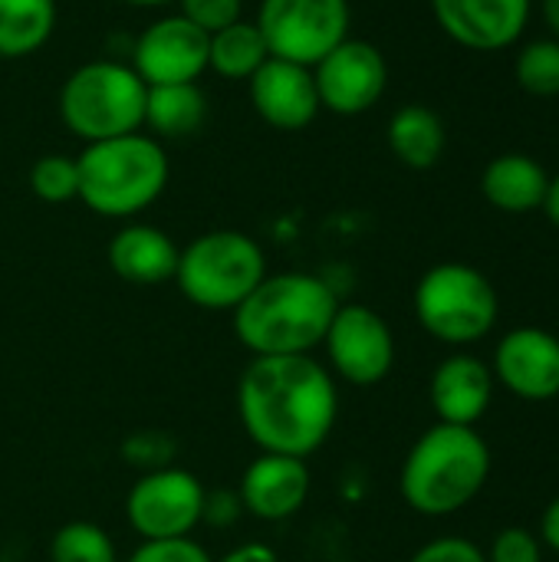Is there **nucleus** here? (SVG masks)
I'll list each match as a JSON object with an SVG mask.
<instances>
[{
  "label": "nucleus",
  "mask_w": 559,
  "mask_h": 562,
  "mask_svg": "<svg viewBox=\"0 0 559 562\" xmlns=\"http://www.w3.org/2000/svg\"><path fill=\"white\" fill-rule=\"evenodd\" d=\"M30 188L46 204H66L79 194V168L76 158L43 155L30 168Z\"/></svg>",
  "instance_id": "obj_26"
},
{
  "label": "nucleus",
  "mask_w": 559,
  "mask_h": 562,
  "mask_svg": "<svg viewBox=\"0 0 559 562\" xmlns=\"http://www.w3.org/2000/svg\"><path fill=\"white\" fill-rule=\"evenodd\" d=\"M323 349L336 379L356 389H372L385 382L395 366L392 326L372 306L362 303H339L326 329Z\"/></svg>",
  "instance_id": "obj_10"
},
{
  "label": "nucleus",
  "mask_w": 559,
  "mask_h": 562,
  "mask_svg": "<svg viewBox=\"0 0 559 562\" xmlns=\"http://www.w3.org/2000/svg\"><path fill=\"white\" fill-rule=\"evenodd\" d=\"M175 240L152 224H128L109 240V267L119 280L135 286H158L175 280L178 270Z\"/></svg>",
  "instance_id": "obj_18"
},
{
  "label": "nucleus",
  "mask_w": 559,
  "mask_h": 562,
  "mask_svg": "<svg viewBox=\"0 0 559 562\" xmlns=\"http://www.w3.org/2000/svg\"><path fill=\"white\" fill-rule=\"evenodd\" d=\"M432 10L455 43L478 53L507 49L530 20V0H432Z\"/></svg>",
  "instance_id": "obj_14"
},
{
  "label": "nucleus",
  "mask_w": 559,
  "mask_h": 562,
  "mask_svg": "<svg viewBox=\"0 0 559 562\" xmlns=\"http://www.w3.org/2000/svg\"><path fill=\"white\" fill-rule=\"evenodd\" d=\"M175 451H178L175 438L165 435V431H152V428H148V431H135V435H128V438L122 441V458H125V464L138 468L142 474L171 468Z\"/></svg>",
  "instance_id": "obj_27"
},
{
  "label": "nucleus",
  "mask_w": 559,
  "mask_h": 562,
  "mask_svg": "<svg viewBox=\"0 0 559 562\" xmlns=\"http://www.w3.org/2000/svg\"><path fill=\"white\" fill-rule=\"evenodd\" d=\"M208 115L204 92L194 82H175V86H148L145 95V125L165 138H181L201 128Z\"/></svg>",
  "instance_id": "obj_22"
},
{
  "label": "nucleus",
  "mask_w": 559,
  "mask_h": 562,
  "mask_svg": "<svg viewBox=\"0 0 559 562\" xmlns=\"http://www.w3.org/2000/svg\"><path fill=\"white\" fill-rule=\"evenodd\" d=\"M267 59H270V49L257 23L237 20L208 36V66L221 79H231V82L250 79Z\"/></svg>",
  "instance_id": "obj_21"
},
{
  "label": "nucleus",
  "mask_w": 559,
  "mask_h": 562,
  "mask_svg": "<svg viewBox=\"0 0 559 562\" xmlns=\"http://www.w3.org/2000/svg\"><path fill=\"white\" fill-rule=\"evenodd\" d=\"M491 477V448L478 428L432 425L405 454L399 471L402 501L422 517L465 510Z\"/></svg>",
  "instance_id": "obj_3"
},
{
  "label": "nucleus",
  "mask_w": 559,
  "mask_h": 562,
  "mask_svg": "<svg viewBox=\"0 0 559 562\" xmlns=\"http://www.w3.org/2000/svg\"><path fill=\"white\" fill-rule=\"evenodd\" d=\"M247 82L257 115L280 132H300L320 112V92L310 66L270 56Z\"/></svg>",
  "instance_id": "obj_15"
},
{
  "label": "nucleus",
  "mask_w": 559,
  "mask_h": 562,
  "mask_svg": "<svg viewBox=\"0 0 559 562\" xmlns=\"http://www.w3.org/2000/svg\"><path fill=\"white\" fill-rule=\"evenodd\" d=\"M544 211H547L550 224L559 227V175H550V188H547V198H544Z\"/></svg>",
  "instance_id": "obj_35"
},
{
  "label": "nucleus",
  "mask_w": 559,
  "mask_h": 562,
  "mask_svg": "<svg viewBox=\"0 0 559 562\" xmlns=\"http://www.w3.org/2000/svg\"><path fill=\"white\" fill-rule=\"evenodd\" d=\"M82 204L99 217H135L152 207L168 184V158L148 135H119L92 142L79 158Z\"/></svg>",
  "instance_id": "obj_4"
},
{
  "label": "nucleus",
  "mask_w": 559,
  "mask_h": 562,
  "mask_svg": "<svg viewBox=\"0 0 559 562\" xmlns=\"http://www.w3.org/2000/svg\"><path fill=\"white\" fill-rule=\"evenodd\" d=\"M128 7H161V3H171V0H122Z\"/></svg>",
  "instance_id": "obj_37"
},
{
  "label": "nucleus",
  "mask_w": 559,
  "mask_h": 562,
  "mask_svg": "<svg viewBox=\"0 0 559 562\" xmlns=\"http://www.w3.org/2000/svg\"><path fill=\"white\" fill-rule=\"evenodd\" d=\"M181 16L211 36L241 20V0H181Z\"/></svg>",
  "instance_id": "obj_30"
},
{
  "label": "nucleus",
  "mask_w": 559,
  "mask_h": 562,
  "mask_svg": "<svg viewBox=\"0 0 559 562\" xmlns=\"http://www.w3.org/2000/svg\"><path fill=\"white\" fill-rule=\"evenodd\" d=\"M494 382L524 402L559 398V339L540 326H517L501 336L491 362Z\"/></svg>",
  "instance_id": "obj_12"
},
{
  "label": "nucleus",
  "mask_w": 559,
  "mask_h": 562,
  "mask_svg": "<svg viewBox=\"0 0 559 562\" xmlns=\"http://www.w3.org/2000/svg\"><path fill=\"white\" fill-rule=\"evenodd\" d=\"M241 504L244 514L264 524L290 520L303 510L310 497V468L300 458L287 454H260L247 464L241 477Z\"/></svg>",
  "instance_id": "obj_16"
},
{
  "label": "nucleus",
  "mask_w": 559,
  "mask_h": 562,
  "mask_svg": "<svg viewBox=\"0 0 559 562\" xmlns=\"http://www.w3.org/2000/svg\"><path fill=\"white\" fill-rule=\"evenodd\" d=\"M125 562H214L211 553L191 540V537H178V540H142L132 557Z\"/></svg>",
  "instance_id": "obj_29"
},
{
  "label": "nucleus",
  "mask_w": 559,
  "mask_h": 562,
  "mask_svg": "<svg viewBox=\"0 0 559 562\" xmlns=\"http://www.w3.org/2000/svg\"><path fill=\"white\" fill-rule=\"evenodd\" d=\"M270 56L316 66L349 33L346 0H264L254 20Z\"/></svg>",
  "instance_id": "obj_8"
},
{
  "label": "nucleus",
  "mask_w": 559,
  "mask_h": 562,
  "mask_svg": "<svg viewBox=\"0 0 559 562\" xmlns=\"http://www.w3.org/2000/svg\"><path fill=\"white\" fill-rule=\"evenodd\" d=\"M339 310L333 286L313 273H267L234 310V336L257 356H313Z\"/></svg>",
  "instance_id": "obj_2"
},
{
  "label": "nucleus",
  "mask_w": 559,
  "mask_h": 562,
  "mask_svg": "<svg viewBox=\"0 0 559 562\" xmlns=\"http://www.w3.org/2000/svg\"><path fill=\"white\" fill-rule=\"evenodd\" d=\"M418 326L445 346H474L491 336L501 316L494 283L471 263H435L422 273L415 296Z\"/></svg>",
  "instance_id": "obj_5"
},
{
  "label": "nucleus",
  "mask_w": 559,
  "mask_h": 562,
  "mask_svg": "<svg viewBox=\"0 0 559 562\" xmlns=\"http://www.w3.org/2000/svg\"><path fill=\"white\" fill-rule=\"evenodd\" d=\"M267 277L260 244L241 231H211L178 254L175 283L181 296L211 313H234Z\"/></svg>",
  "instance_id": "obj_6"
},
{
  "label": "nucleus",
  "mask_w": 559,
  "mask_h": 562,
  "mask_svg": "<svg viewBox=\"0 0 559 562\" xmlns=\"http://www.w3.org/2000/svg\"><path fill=\"white\" fill-rule=\"evenodd\" d=\"M550 188V171L524 151H504L488 161L481 175V194L491 207L504 214H530L544 207Z\"/></svg>",
  "instance_id": "obj_19"
},
{
  "label": "nucleus",
  "mask_w": 559,
  "mask_h": 562,
  "mask_svg": "<svg viewBox=\"0 0 559 562\" xmlns=\"http://www.w3.org/2000/svg\"><path fill=\"white\" fill-rule=\"evenodd\" d=\"M514 76L524 92L550 99L559 95V40H534L517 53Z\"/></svg>",
  "instance_id": "obj_25"
},
{
  "label": "nucleus",
  "mask_w": 559,
  "mask_h": 562,
  "mask_svg": "<svg viewBox=\"0 0 559 562\" xmlns=\"http://www.w3.org/2000/svg\"><path fill=\"white\" fill-rule=\"evenodd\" d=\"M56 26V0H0V59L36 53Z\"/></svg>",
  "instance_id": "obj_23"
},
{
  "label": "nucleus",
  "mask_w": 559,
  "mask_h": 562,
  "mask_svg": "<svg viewBox=\"0 0 559 562\" xmlns=\"http://www.w3.org/2000/svg\"><path fill=\"white\" fill-rule=\"evenodd\" d=\"M409 562H488L484 550L465 537H438L412 553Z\"/></svg>",
  "instance_id": "obj_31"
},
{
  "label": "nucleus",
  "mask_w": 559,
  "mask_h": 562,
  "mask_svg": "<svg viewBox=\"0 0 559 562\" xmlns=\"http://www.w3.org/2000/svg\"><path fill=\"white\" fill-rule=\"evenodd\" d=\"M540 543L547 547V550H554L559 553V497H554L550 504H547V510H544V517H540Z\"/></svg>",
  "instance_id": "obj_34"
},
{
  "label": "nucleus",
  "mask_w": 559,
  "mask_h": 562,
  "mask_svg": "<svg viewBox=\"0 0 559 562\" xmlns=\"http://www.w3.org/2000/svg\"><path fill=\"white\" fill-rule=\"evenodd\" d=\"M208 69V33L185 16L152 23L135 43V72L145 86L198 82Z\"/></svg>",
  "instance_id": "obj_13"
},
{
  "label": "nucleus",
  "mask_w": 559,
  "mask_h": 562,
  "mask_svg": "<svg viewBox=\"0 0 559 562\" xmlns=\"http://www.w3.org/2000/svg\"><path fill=\"white\" fill-rule=\"evenodd\" d=\"M145 95L148 86L135 69L119 63H86L66 79L59 112L66 128L92 145L138 132V125H145Z\"/></svg>",
  "instance_id": "obj_7"
},
{
  "label": "nucleus",
  "mask_w": 559,
  "mask_h": 562,
  "mask_svg": "<svg viewBox=\"0 0 559 562\" xmlns=\"http://www.w3.org/2000/svg\"><path fill=\"white\" fill-rule=\"evenodd\" d=\"M49 562H119L112 537L89 520L59 527L49 540Z\"/></svg>",
  "instance_id": "obj_24"
},
{
  "label": "nucleus",
  "mask_w": 559,
  "mask_h": 562,
  "mask_svg": "<svg viewBox=\"0 0 559 562\" xmlns=\"http://www.w3.org/2000/svg\"><path fill=\"white\" fill-rule=\"evenodd\" d=\"M237 415L260 454L306 461L339 418V389L316 356H257L237 382Z\"/></svg>",
  "instance_id": "obj_1"
},
{
  "label": "nucleus",
  "mask_w": 559,
  "mask_h": 562,
  "mask_svg": "<svg viewBox=\"0 0 559 562\" xmlns=\"http://www.w3.org/2000/svg\"><path fill=\"white\" fill-rule=\"evenodd\" d=\"M204 484L181 468L142 474L125 497V520L142 540L191 537L204 510Z\"/></svg>",
  "instance_id": "obj_9"
},
{
  "label": "nucleus",
  "mask_w": 559,
  "mask_h": 562,
  "mask_svg": "<svg viewBox=\"0 0 559 562\" xmlns=\"http://www.w3.org/2000/svg\"><path fill=\"white\" fill-rule=\"evenodd\" d=\"M484 557H488V562H540L544 560V543L527 527H504L491 540V550Z\"/></svg>",
  "instance_id": "obj_28"
},
{
  "label": "nucleus",
  "mask_w": 559,
  "mask_h": 562,
  "mask_svg": "<svg viewBox=\"0 0 559 562\" xmlns=\"http://www.w3.org/2000/svg\"><path fill=\"white\" fill-rule=\"evenodd\" d=\"M544 20H547L554 40H559V0H544Z\"/></svg>",
  "instance_id": "obj_36"
},
{
  "label": "nucleus",
  "mask_w": 559,
  "mask_h": 562,
  "mask_svg": "<svg viewBox=\"0 0 559 562\" xmlns=\"http://www.w3.org/2000/svg\"><path fill=\"white\" fill-rule=\"evenodd\" d=\"M244 514V504H241V494L237 491H214V494H204V510H201V524L214 527V530H227L241 520Z\"/></svg>",
  "instance_id": "obj_32"
},
{
  "label": "nucleus",
  "mask_w": 559,
  "mask_h": 562,
  "mask_svg": "<svg viewBox=\"0 0 559 562\" xmlns=\"http://www.w3.org/2000/svg\"><path fill=\"white\" fill-rule=\"evenodd\" d=\"M389 148L409 168H432L445 155V122L428 105H405L389 122Z\"/></svg>",
  "instance_id": "obj_20"
},
{
  "label": "nucleus",
  "mask_w": 559,
  "mask_h": 562,
  "mask_svg": "<svg viewBox=\"0 0 559 562\" xmlns=\"http://www.w3.org/2000/svg\"><path fill=\"white\" fill-rule=\"evenodd\" d=\"M313 79L323 109L336 115H362L382 99L389 82V66L379 46L346 36L336 49H329L316 63Z\"/></svg>",
  "instance_id": "obj_11"
},
{
  "label": "nucleus",
  "mask_w": 559,
  "mask_h": 562,
  "mask_svg": "<svg viewBox=\"0 0 559 562\" xmlns=\"http://www.w3.org/2000/svg\"><path fill=\"white\" fill-rule=\"evenodd\" d=\"M428 398L441 425L474 428L494 402V372L484 359L455 352L432 372Z\"/></svg>",
  "instance_id": "obj_17"
},
{
  "label": "nucleus",
  "mask_w": 559,
  "mask_h": 562,
  "mask_svg": "<svg viewBox=\"0 0 559 562\" xmlns=\"http://www.w3.org/2000/svg\"><path fill=\"white\" fill-rule=\"evenodd\" d=\"M217 562H280V557H277V550H273V547L250 540V543L234 547L231 553H224Z\"/></svg>",
  "instance_id": "obj_33"
}]
</instances>
